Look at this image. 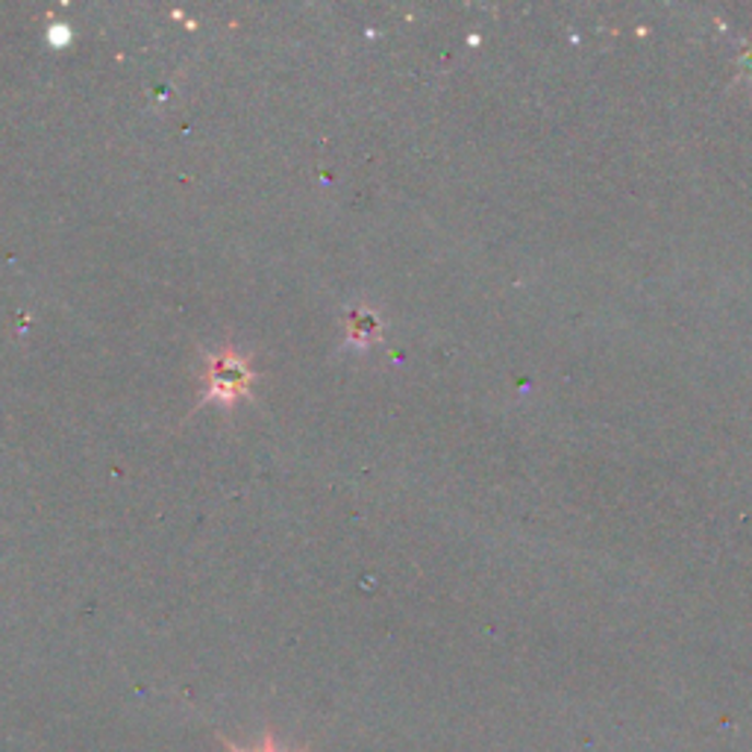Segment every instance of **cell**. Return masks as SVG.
<instances>
[{"mask_svg":"<svg viewBox=\"0 0 752 752\" xmlns=\"http://www.w3.org/2000/svg\"><path fill=\"white\" fill-rule=\"evenodd\" d=\"M221 741H224V747L230 752H285V750H280V743H277V738H273L271 729L265 732L262 743H259V750H242V747H235V741H230V738H221ZM297 752H306V750H297Z\"/></svg>","mask_w":752,"mask_h":752,"instance_id":"obj_1","label":"cell"}]
</instances>
